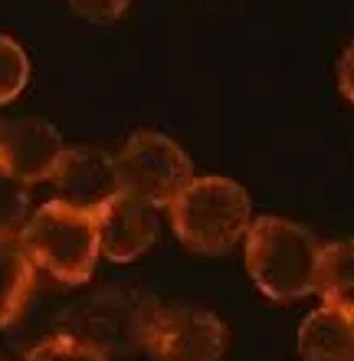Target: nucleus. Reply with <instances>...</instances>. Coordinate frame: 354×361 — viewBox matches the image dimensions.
Returning <instances> with one entry per match:
<instances>
[{"mask_svg":"<svg viewBox=\"0 0 354 361\" xmlns=\"http://www.w3.org/2000/svg\"><path fill=\"white\" fill-rule=\"evenodd\" d=\"M246 269L259 293L276 302H296L318 289V257L322 243L315 233L282 217L249 220Z\"/></svg>","mask_w":354,"mask_h":361,"instance_id":"1","label":"nucleus"},{"mask_svg":"<svg viewBox=\"0 0 354 361\" xmlns=\"http://www.w3.org/2000/svg\"><path fill=\"white\" fill-rule=\"evenodd\" d=\"M167 210L177 240L201 257L230 253L253 220L249 194L230 178H191Z\"/></svg>","mask_w":354,"mask_h":361,"instance_id":"2","label":"nucleus"},{"mask_svg":"<svg viewBox=\"0 0 354 361\" xmlns=\"http://www.w3.org/2000/svg\"><path fill=\"white\" fill-rule=\"evenodd\" d=\"M161 302L134 286H108L79 299L63 312L59 332L72 335L82 345L112 355H134L148 345Z\"/></svg>","mask_w":354,"mask_h":361,"instance_id":"3","label":"nucleus"},{"mask_svg":"<svg viewBox=\"0 0 354 361\" xmlns=\"http://www.w3.org/2000/svg\"><path fill=\"white\" fill-rule=\"evenodd\" d=\"M20 243L39 273L63 286H82L99 259L96 214L49 200L30 210L27 224L20 227Z\"/></svg>","mask_w":354,"mask_h":361,"instance_id":"4","label":"nucleus"},{"mask_svg":"<svg viewBox=\"0 0 354 361\" xmlns=\"http://www.w3.org/2000/svg\"><path fill=\"white\" fill-rule=\"evenodd\" d=\"M118 190L128 197L151 204L154 210L167 207L184 184L194 178V164L177 142L161 132H134L115 154Z\"/></svg>","mask_w":354,"mask_h":361,"instance_id":"5","label":"nucleus"},{"mask_svg":"<svg viewBox=\"0 0 354 361\" xmlns=\"http://www.w3.org/2000/svg\"><path fill=\"white\" fill-rule=\"evenodd\" d=\"M227 325L197 305H171L154 319L144 352L154 361H220L227 352Z\"/></svg>","mask_w":354,"mask_h":361,"instance_id":"6","label":"nucleus"},{"mask_svg":"<svg viewBox=\"0 0 354 361\" xmlns=\"http://www.w3.org/2000/svg\"><path fill=\"white\" fill-rule=\"evenodd\" d=\"M63 152H66L63 135L43 118L0 122V174L27 188L53 178Z\"/></svg>","mask_w":354,"mask_h":361,"instance_id":"7","label":"nucleus"},{"mask_svg":"<svg viewBox=\"0 0 354 361\" xmlns=\"http://www.w3.org/2000/svg\"><path fill=\"white\" fill-rule=\"evenodd\" d=\"M49 184H53V200L96 214L106 200L118 194L115 154L92 148V145L66 148Z\"/></svg>","mask_w":354,"mask_h":361,"instance_id":"8","label":"nucleus"},{"mask_svg":"<svg viewBox=\"0 0 354 361\" xmlns=\"http://www.w3.org/2000/svg\"><path fill=\"white\" fill-rule=\"evenodd\" d=\"M99 253L112 263H132L158 240V214L151 204L118 190L96 210Z\"/></svg>","mask_w":354,"mask_h":361,"instance_id":"9","label":"nucleus"},{"mask_svg":"<svg viewBox=\"0 0 354 361\" xmlns=\"http://www.w3.org/2000/svg\"><path fill=\"white\" fill-rule=\"evenodd\" d=\"M298 352L305 361H354V319L348 309L318 305L298 329Z\"/></svg>","mask_w":354,"mask_h":361,"instance_id":"10","label":"nucleus"},{"mask_svg":"<svg viewBox=\"0 0 354 361\" xmlns=\"http://www.w3.org/2000/svg\"><path fill=\"white\" fill-rule=\"evenodd\" d=\"M37 283V267L20 243V233L0 230V325L17 322Z\"/></svg>","mask_w":354,"mask_h":361,"instance_id":"11","label":"nucleus"},{"mask_svg":"<svg viewBox=\"0 0 354 361\" xmlns=\"http://www.w3.org/2000/svg\"><path fill=\"white\" fill-rule=\"evenodd\" d=\"M354 257H351V243L348 240H335L322 247L318 257V289L315 293L325 295L328 305L348 309L351 312V289H354Z\"/></svg>","mask_w":354,"mask_h":361,"instance_id":"12","label":"nucleus"},{"mask_svg":"<svg viewBox=\"0 0 354 361\" xmlns=\"http://www.w3.org/2000/svg\"><path fill=\"white\" fill-rule=\"evenodd\" d=\"M30 79V59L13 37L0 33V105L13 102Z\"/></svg>","mask_w":354,"mask_h":361,"instance_id":"13","label":"nucleus"},{"mask_svg":"<svg viewBox=\"0 0 354 361\" xmlns=\"http://www.w3.org/2000/svg\"><path fill=\"white\" fill-rule=\"evenodd\" d=\"M27 361H106V355L82 345L72 335H53V338H43V342L27 355Z\"/></svg>","mask_w":354,"mask_h":361,"instance_id":"14","label":"nucleus"},{"mask_svg":"<svg viewBox=\"0 0 354 361\" xmlns=\"http://www.w3.org/2000/svg\"><path fill=\"white\" fill-rule=\"evenodd\" d=\"M30 217V194L27 184L0 174V230H13L20 233V227Z\"/></svg>","mask_w":354,"mask_h":361,"instance_id":"15","label":"nucleus"},{"mask_svg":"<svg viewBox=\"0 0 354 361\" xmlns=\"http://www.w3.org/2000/svg\"><path fill=\"white\" fill-rule=\"evenodd\" d=\"M69 7L76 17L89 20V23H112L125 13L128 0H69Z\"/></svg>","mask_w":354,"mask_h":361,"instance_id":"16","label":"nucleus"},{"mask_svg":"<svg viewBox=\"0 0 354 361\" xmlns=\"http://www.w3.org/2000/svg\"><path fill=\"white\" fill-rule=\"evenodd\" d=\"M348 69H351V49H345V56H341V69H338V79H341L338 86H341V95L351 99V73H348Z\"/></svg>","mask_w":354,"mask_h":361,"instance_id":"17","label":"nucleus"}]
</instances>
